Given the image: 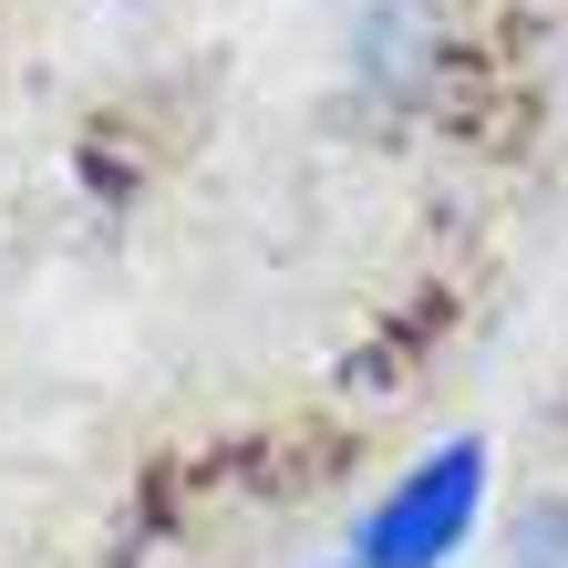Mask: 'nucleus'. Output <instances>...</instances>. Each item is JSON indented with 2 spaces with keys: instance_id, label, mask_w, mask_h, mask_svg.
<instances>
[{
  "instance_id": "f257e3e1",
  "label": "nucleus",
  "mask_w": 568,
  "mask_h": 568,
  "mask_svg": "<svg viewBox=\"0 0 568 568\" xmlns=\"http://www.w3.org/2000/svg\"><path fill=\"white\" fill-rule=\"evenodd\" d=\"M486 517V434H445L424 465L383 486V507L352 527V548L331 568H445Z\"/></svg>"
},
{
  "instance_id": "f03ea898",
  "label": "nucleus",
  "mask_w": 568,
  "mask_h": 568,
  "mask_svg": "<svg viewBox=\"0 0 568 568\" xmlns=\"http://www.w3.org/2000/svg\"><path fill=\"white\" fill-rule=\"evenodd\" d=\"M507 568H568V496H548V507H527V527H517Z\"/></svg>"
}]
</instances>
